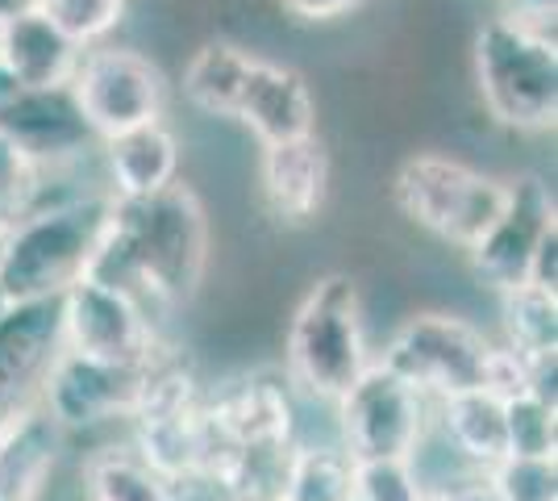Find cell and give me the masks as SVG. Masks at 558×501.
Returning a JSON list of instances; mask_svg holds the SVG:
<instances>
[{
    "mask_svg": "<svg viewBox=\"0 0 558 501\" xmlns=\"http://www.w3.org/2000/svg\"><path fill=\"white\" fill-rule=\"evenodd\" d=\"M500 17L525 25V29H534V34L555 38L558 0H500Z\"/></svg>",
    "mask_w": 558,
    "mask_h": 501,
    "instance_id": "obj_29",
    "label": "cell"
},
{
    "mask_svg": "<svg viewBox=\"0 0 558 501\" xmlns=\"http://www.w3.org/2000/svg\"><path fill=\"white\" fill-rule=\"evenodd\" d=\"M258 184L267 210L288 222L304 226L322 214L329 192V151L317 134H304L292 143L263 146V164H258Z\"/></svg>",
    "mask_w": 558,
    "mask_h": 501,
    "instance_id": "obj_17",
    "label": "cell"
},
{
    "mask_svg": "<svg viewBox=\"0 0 558 501\" xmlns=\"http://www.w3.org/2000/svg\"><path fill=\"white\" fill-rule=\"evenodd\" d=\"M442 501H505V498H500V489L488 480V473H480V477L463 480L459 489H450Z\"/></svg>",
    "mask_w": 558,
    "mask_h": 501,
    "instance_id": "obj_32",
    "label": "cell"
},
{
    "mask_svg": "<svg viewBox=\"0 0 558 501\" xmlns=\"http://www.w3.org/2000/svg\"><path fill=\"white\" fill-rule=\"evenodd\" d=\"M475 84L484 109L500 126L521 134L555 130L558 118V43L534 34L509 17H492L480 25L475 47Z\"/></svg>",
    "mask_w": 558,
    "mask_h": 501,
    "instance_id": "obj_4",
    "label": "cell"
},
{
    "mask_svg": "<svg viewBox=\"0 0 558 501\" xmlns=\"http://www.w3.org/2000/svg\"><path fill=\"white\" fill-rule=\"evenodd\" d=\"M492 356V338L480 326L454 313H417L388 338L379 363L413 384L429 402H442L466 389H484V368Z\"/></svg>",
    "mask_w": 558,
    "mask_h": 501,
    "instance_id": "obj_6",
    "label": "cell"
},
{
    "mask_svg": "<svg viewBox=\"0 0 558 501\" xmlns=\"http://www.w3.org/2000/svg\"><path fill=\"white\" fill-rule=\"evenodd\" d=\"M113 217V196L105 189L80 192L71 201L34 210L9 226V247L0 263L4 301H50L88 276L93 255Z\"/></svg>",
    "mask_w": 558,
    "mask_h": 501,
    "instance_id": "obj_2",
    "label": "cell"
},
{
    "mask_svg": "<svg viewBox=\"0 0 558 501\" xmlns=\"http://www.w3.org/2000/svg\"><path fill=\"white\" fill-rule=\"evenodd\" d=\"M505 452L521 460H558V406L537 393L505 402Z\"/></svg>",
    "mask_w": 558,
    "mask_h": 501,
    "instance_id": "obj_26",
    "label": "cell"
},
{
    "mask_svg": "<svg viewBox=\"0 0 558 501\" xmlns=\"http://www.w3.org/2000/svg\"><path fill=\"white\" fill-rule=\"evenodd\" d=\"M71 93H75L84 121L93 126L96 143L155 126V121H163L167 109L163 72L138 50L109 47V43L80 55V68L71 75Z\"/></svg>",
    "mask_w": 558,
    "mask_h": 501,
    "instance_id": "obj_8",
    "label": "cell"
},
{
    "mask_svg": "<svg viewBox=\"0 0 558 501\" xmlns=\"http://www.w3.org/2000/svg\"><path fill=\"white\" fill-rule=\"evenodd\" d=\"M25 9H34V0H0V22L13 13H25Z\"/></svg>",
    "mask_w": 558,
    "mask_h": 501,
    "instance_id": "obj_33",
    "label": "cell"
},
{
    "mask_svg": "<svg viewBox=\"0 0 558 501\" xmlns=\"http://www.w3.org/2000/svg\"><path fill=\"white\" fill-rule=\"evenodd\" d=\"M500 318H505V347L521 356L530 368L558 359V297L542 288H512L500 293Z\"/></svg>",
    "mask_w": 558,
    "mask_h": 501,
    "instance_id": "obj_23",
    "label": "cell"
},
{
    "mask_svg": "<svg viewBox=\"0 0 558 501\" xmlns=\"http://www.w3.org/2000/svg\"><path fill=\"white\" fill-rule=\"evenodd\" d=\"M255 59L258 55L233 47V43H205L184 68L187 105L209 114V118H233Z\"/></svg>",
    "mask_w": 558,
    "mask_h": 501,
    "instance_id": "obj_21",
    "label": "cell"
},
{
    "mask_svg": "<svg viewBox=\"0 0 558 501\" xmlns=\"http://www.w3.org/2000/svg\"><path fill=\"white\" fill-rule=\"evenodd\" d=\"M525 285L558 297V230H550V235L542 239L534 263H530V281H525Z\"/></svg>",
    "mask_w": 558,
    "mask_h": 501,
    "instance_id": "obj_31",
    "label": "cell"
},
{
    "mask_svg": "<svg viewBox=\"0 0 558 501\" xmlns=\"http://www.w3.org/2000/svg\"><path fill=\"white\" fill-rule=\"evenodd\" d=\"M425 501H442V498H425Z\"/></svg>",
    "mask_w": 558,
    "mask_h": 501,
    "instance_id": "obj_36",
    "label": "cell"
},
{
    "mask_svg": "<svg viewBox=\"0 0 558 501\" xmlns=\"http://www.w3.org/2000/svg\"><path fill=\"white\" fill-rule=\"evenodd\" d=\"M354 501H425V489L409 455L354 460Z\"/></svg>",
    "mask_w": 558,
    "mask_h": 501,
    "instance_id": "obj_27",
    "label": "cell"
},
{
    "mask_svg": "<svg viewBox=\"0 0 558 501\" xmlns=\"http://www.w3.org/2000/svg\"><path fill=\"white\" fill-rule=\"evenodd\" d=\"M434 418V402L388 372L379 359L333 402V434L350 460L413 455Z\"/></svg>",
    "mask_w": 558,
    "mask_h": 501,
    "instance_id": "obj_7",
    "label": "cell"
},
{
    "mask_svg": "<svg viewBox=\"0 0 558 501\" xmlns=\"http://www.w3.org/2000/svg\"><path fill=\"white\" fill-rule=\"evenodd\" d=\"M84 493L88 501H180L184 489L125 443L105 448L84 464Z\"/></svg>",
    "mask_w": 558,
    "mask_h": 501,
    "instance_id": "obj_22",
    "label": "cell"
},
{
    "mask_svg": "<svg viewBox=\"0 0 558 501\" xmlns=\"http://www.w3.org/2000/svg\"><path fill=\"white\" fill-rule=\"evenodd\" d=\"M233 121H242L263 146L292 143L304 134H317V100L296 68L255 59Z\"/></svg>",
    "mask_w": 558,
    "mask_h": 501,
    "instance_id": "obj_16",
    "label": "cell"
},
{
    "mask_svg": "<svg viewBox=\"0 0 558 501\" xmlns=\"http://www.w3.org/2000/svg\"><path fill=\"white\" fill-rule=\"evenodd\" d=\"M100 164L113 201H146L180 184V143L163 121L100 143Z\"/></svg>",
    "mask_w": 558,
    "mask_h": 501,
    "instance_id": "obj_18",
    "label": "cell"
},
{
    "mask_svg": "<svg viewBox=\"0 0 558 501\" xmlns=\"http://www.w3.org/2000/svg\"><path fill=\"white\" fill-rule=\"evenodd\" d=\"M80 55L71 38H63L54 25L25 9L0 22V68L13 75L22 88H63L80 68Z\"/></svg>",
    "mask_w": 558,
    "mask_h": 501,
    "instance_id": "obj_19",
    "label": "cell"
},
{
    "mask_svg": "<svg viewBox=\"0 0 558 501\" xmlns=\"http://www.w3.org/2000/svg\"><path fill=\"white\" fill-rule=\"evenodd\" d=\"M59 331L63 351L105 363H142L163 343L155 318L138 301H130L121 288L100 285L96 276H80L68 293H59Z\"/></svg>",
    "mask_w": 558,
    "mask_h": 501,
    "instance_id": "obj_9",
    "label": "cell"
},
{
    "mask_svg": "<svg viewBox=\"0 0 558 501\" xmlns=\"http://www.w3.org/2000/svg\"><path fill=\"white\" fill-rule=\"evenodd\" d=\"M68 430L47 414L38 397H29L9 414H0V501H43Z\"/></svg>",
    "mask_w": 558,
    "mask_h": 501,
    "instance_id": "obj_15",
    "label": "cell"
},
{
    "mask_svg": "<svg viewBox=\"0 0 558 501\" xmlns=\"http://www.w3.org/2000/svg\"><path fill=\"white\" fill-rule=\"evenodd\" d=\"M209 263V217L187 184H171L146 201H113L109 230L96 247L88 276L121 288L155 318L196 297Z\"/></svg>",
    "mask_w": 558,
    "mask_h": 501,
    "instance_id": "obj_1",
    "label": "cell"
},
{
    "mask_svg": "<svg viewBox=\"0 0 558 501\" xmlns=\"http://www.w3.org/2000/svg\"><path fill=\"white\" fill-rule=\"evenodd\" d=\"M279 501H354V460L338 443H296Z\"/></svg>",
    "mask_w": 558,
    "mask_h": 501,
    "instance_id": "obj_24",
    "label": "cell"
},
{
    "mask_svg": "<svg viewBox=\"0 0 558 501\" xmlns=\"http://www.w3.org/2000/svg\"><path fill=\"white\" fill-rule=\"evenodd\" d=\"M396 210L425 235L471 251L509 201V184L446 155H409L392 180Z\"/></svg>",
    "mask_w": 558,
    "mask_h": 501,
    "instance_id": "obj_5",
    "label": "cell"
},
{
    "mask_svg": "<svg viewBox=\"0 0 558 501\" xmlns=\"http://www.w3.org/2000/svg\"><path fill=\"white\" fill-rule=\"evenodd\" d=\"M288 384L308 402H338L375 363L359 288L350 276H326L304 293L288 326Z\"/></svg>",
    "mask_w": 558,
    "mask_h": 501,
    "instance_id": "obj_3",
    "label": "cell"
},
{
    "mask_svg": "<svg viewBox=\"0 0 558 501\" xmlns=\"http://www.w3.org/2000/svg\"><path fill=\"white\" fill-rule=\"evenodd\" d=\"M4 306H9V301H4V293H0V313H4Z\"/></svg>",
    "mask_w": 558,
    "mask_h": 501,
    "instance_id": "obj_35",
    "label": "cell"
},
{
    "mask_svg": "<svg viewBox=\"0 0 558 501\" xmlns=\"http://www.w3.org/2000/svg\"><path fill=\"white\" fill-rule=\"evenodd\" d=\"M205 422L213 434V477L221 468V460L233 448H255V443H296V389L288 377L255 372V377H238L221 384L213 397L201 402ZM209 477V485H213Z\"/></svg>",
    "mask_w": 558,
    "mask_h": 501,
    "instance_id": "obj_12",
    "label": "cell"
},
{
    "mask_svg": "<svg viewBox=\"0 0 558 501\" xmlns=\"http://www.w3.org/2000/svg\"><path fill=\"white\" fill-rule=\"evenodd\" d=\"M279 4L296 22H338V17L359 13L367 0H279Z\"/></svg>",
    "mask_w": 558,
    "mask_h": 501,
    "instance_id": "obj_30",
    "label": "cell"
},
{
    "mask_svg": "<svg viewBox=\"0 0 558 501\" xmlns=\"http://www.w3.org/2000/svg\"><path fill=\"white\" fill-rule=\"evenodd\" d=\"M34 9L80 50H93L117 34L130 0H34Z\"/></svg>",
    "mask_w": 558,
    "mask_h": 501,
    "instance_id": "obj_25",
    "label": "cell"
},
{
    "mask_svg": "<svg viewBox=\"0 0 558 501\" xmlns=\"http://www.w3.org/2000/svg\"><path fill=\"white\" fill-rule=\"evenodd\" d=\"M9 226H13V222L0 217V263H4V247H9Z\"/></svg>",
    "mask_w": 558,
    "mask_h": 501,
    "instance_id": "obj_34",
    "label": "cell"
},
{
    "mask_svg": "<svg viewBox=\"0 0 558 501\" xmlns=\"http://www.w3.org/2000/svg\"><path fill=\"white\" fill-rule=\"evenodd\" d=\"M0 139L29 167H80L100 151L93 126L84 121L71 84L63 88H17L0 105Z\"/></svg>",
    "mask_w": 558,
    "mask_h": 501,
    "instance_id": "obj_11",
    "label": "cell"
},
{
    "mask_svg": "<svg viewBox=\"0 0 558 501\" xmlns=\"http://www.w3.org/2000/svg\"><path fill=\"white\" fill-rule=\"evenodd\" d=\"M488 480L505 501H558V460H521L505 455Z\"/></svg>",
    "mask_w": 558,
    "mask_h": 501,
    "instance_id": "obj_28",
    "label": "cell"
},
{
    "mask_svg": "<svg viewBox=\"0 0 558 501\" xmlns=\"http://www.w3.org/2000/svg\"><path fill=\"white\" fill-rule=\"evenodd\" d=\"M63 351L59 297L9 301L0 313V414L38 397V384Z\"/></svg>",
    "mask_w": 558,
    "mask_h": 501,
    "instance_id": "obj_14",
    "label": "cell"
},
{
    "mask_svg": "<svg viewBox=\"0 0 558 501\" xmlns=\"http://www.w3.org/2000/svg\"><path fill=\"white\" fill-rule=\"evenodd\" d=\"M550 230H558L550 189H546L537 176L512 180L509 201H505L500 217L492 222L488 235L466 251L475 276H480L496 297L521 288L530 281V263H534L537 247H542V239H546Z\"/></svg>",
    "mask_w": 558,
    "mask_h": 501,
    "instance_id": "obj_13",
    "label": "cell"
},
{
    "mask_svg": "<svg viewBox=\"0 0 558 501\" xmlns=\"http://www.w3.org/2000/svg\"><path fill=\"white\" fill-rule=\"evenodd\" d=\"M434 427L450 439L475 473H492L505 460V402L488 389H466L454 397L434 402Z\"/></svg>",
    "mask_w": 558,
    "mask_h": 501,
    "instance_id": "obj_20",
    "label": "cell"
},
{
    "mask_svg": "<svg viewBox=\"0 0 558 501\" xmlns=\"http://www.w3.org/2000/svg\"><path fill=\"white\" fill-rule=\"evenodd\" d=\"M142 363H105L93 356L59 351L38 384V402L68 434L109 427V422H130L142 393V372H146Z\"/></svg>",
    "mask_w": 558,
    "mask_h": 501,
    "instance_id": "obj_10",
    "label": "cell"
}]
</instances>
